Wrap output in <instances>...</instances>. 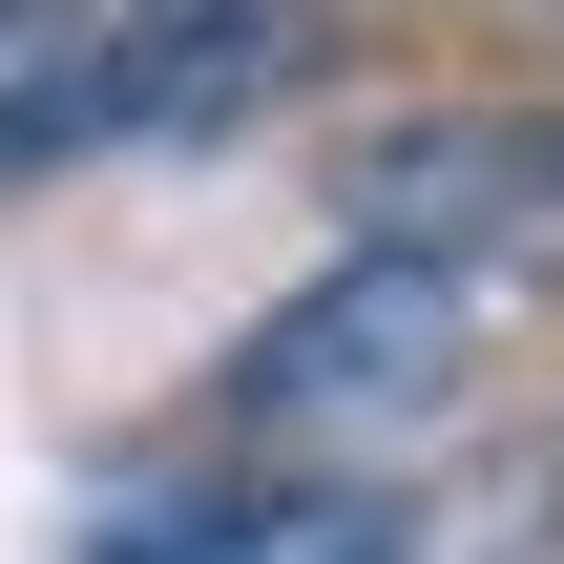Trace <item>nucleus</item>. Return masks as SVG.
I'll return each mask as SVG.
<instances>
[{"label":"nucleus","instance_id":"obj_4","mask_svg":"<svg viewBox=\"0 0 564 564\" xmlns=\"http://www.w3.org/2000/svg\"><path fill=\"white\" fill-rule=\"evenodd\" d=\"M398 544H419V502L377 460H230L209 440V481L105 502V564H398Z\"/></svg>","mask_w":564,"mask_h":564},{"label":"nucleus","instance_id":"obj_2","mask_svg":"<svg viewBox=\"0 0 564 564\" xmlns=\"http://www.w3.org/2000/svg\"><path fill=\"white\" fill-rule=\"evenodd\" d=\"M460 356H481V293H460V272H419V251H335V272H293V293L230 335L209 440H230V460H356V440L440 419Z\"/></svg>","mask_w":564,"mask_h":564},{"label":"nucleus","instance_id":"obj_3","mask_svg":"<svg viewBox=\"0 0 564 564\" xmlns=\"http://www.w3.org/2000/svg\"><path fill=\"white\" fill-rule=\"evenodd\" d=\"M335 230L419 272H564V63L544 84H419L335 147Z\"/></svg>","mask_w":564,"mask_h":564},{"label":"nucleus","instance_id":"obj_1","mask_svg":"<svg viewBox=\"0 0 564 564\" xmlns=\"http://www.w3.org/2000/svg\"><path fill=\"white\" fill-rule=\"evenodd\" d=\"M293 63H314V0H21L0 21V167L251 126Z\"/></svg>","mask_w":564,"mask_h":564},{"label":"nucleus","instance_id":"obj_5","mask_svg":"<svg viewBox=\"0 0 564 564\" xmlns=\"http://www.w3.org/2000/svg\"><path fill=\"white\" fill-rule=\"evenodd\" d=\"M0 21H21V0H0Z\"/></svg>","mask_w":564,"mask_h":564}]
</instances>
